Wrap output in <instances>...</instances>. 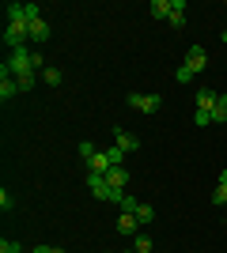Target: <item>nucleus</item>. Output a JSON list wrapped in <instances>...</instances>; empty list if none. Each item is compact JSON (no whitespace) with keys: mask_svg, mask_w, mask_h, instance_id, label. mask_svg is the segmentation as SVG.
Instances as JSON below:
<instances>
[{"mask_svg":"<svg viewBox=\"0 0 227 253\" xmlns=\"http://www.w3.org/2000/svg\"><path fill=\"white\" fill-rule=\"evenodd\" d=\"M4 68L15 76L19 91H31V87H34V76L45 68V61H42V53H38V49H31V45H27V49H11L8 61H4Z\"/></svg>","mask_w":227,"mask_h":253,"instance_id":"nucleus-1","label":"nucleus"},{"mask_svg":"<svg viewBox=\"0 0 227 253\" xmlns=\"http://www.w3.org/2000/svg\"><path fill=\"white\" fill-rule=\"evenodd\" d=\"M87 189H91V197H98V201H114V204L121 201V193H114L110 181L102 178V174H91V170H87Z\"/></svg>","mask_w":227,"mask_h":253,"instance_id":"nucleus-2","label":"nucleus"},{"mask_svg":"<svg viewBox=\"0 0 227 253\" xmlns=\"http://www.w3.org/2000/svg\"><path fill=\"white\" fill-rule=\"evenodd\" d=\"M129 106H133V110H140V114H159L163 98H159V95H140V91H133V95H129Z\"/></svg>","mask_w":227,"mask_h":253,"instance_id":"nucleus-3","label":"nucleus"},{"mask_svg":"<svg viewBox=\"0 0 227 253\" xmlns=\"http://www.w3.org/2000/svg\"><path fill=\"white\" fill-rule=\"evenodd\" d=\"M185 68H189V72H205V68H208V53H205V45H189V53H185Z\"/></svg>","mask_w":227,"mask_h":253,"instance_id":"nucleus-4","label":"nucleus"},{"mask_svg":"<svg viewBox=\"0 0 227 253\" xmlns=\"http://www.w3.org/2000/svg\"><path fill=\"white\" fill-rule=\"evenodd\" d=\"M102 178L110 181V189H114V193H121V197H125V185H129V170H125V167H110Z\"/></svg>","mask_w":227,"mask_h":253,"instance_id":"nucleus-5","label":"nucleus"},{"mask_svg":"<svg viewBox=\"0 0 227 253\" xmlns=\"http://www.w3.org/2000/svg\"><path fill=\"white\" fill-rule=\"evenodd\" d=\"M118 234H125V238H136V234H140V219H136L133 211H121V219H118Z\"/></svg>","mask_w":227,"mask_h":253,"instance_id":"nucleus-6","label":"nucleus"},{"mask_svg":"<svg viewBox=\"0 0 227 253\" xmlns=\"http://www.w3.org/2000/svg\"><path fill=\"white\" fill-rule=\"evenodd\" d=\"M11 95H19V84H15V76H11L8 68H0V98L8 102Z\"/></svg>","mask_w":227,"mask_h":253,"instance_id":"nucleus-7","label":"nucleus"},{"mask_svg":"<svg viewBox=\"0 0 227 253\" xmlns=\"http://www.w3.org/2000/svg\"><path fill=\"white\" fill-rule=\"evenodd\" d=\"M216 102H220V95L216 91H197V114H212V110H216Z\"/></svg>","mask_w":227,"mask_h":253,"instance_id":"nucleus-8","label":"nucleus"},{"mask_svg":"<svg viewBox=\"0 0 227 253\" xmlns=\"http://www.w3.org/2000/svg\"><path fill=\"white\" fill-rule=\"evenodd\" d=\"M114 144H118V148L125 151V155H129V151H136V148H140V140H136V136H129L125 128H114Z\"/></svg>","mask_w":227,"mask_h":253,"instance_id":"nucleus-9","label":"nucleus"},{"mask_svg":"<svg viewBox=\"0 0 227 253\" xmlns=\"http://www.w3.org/2000/svg\"><path fill=\"white\" fill-rule=\"evenodd\" d=\"M87 170H91V174H106V170H110V159H106V151H95V155L87 159Z\"/></svg>","mask_w":227,"mask_h":253,"instance_id":"nucleus-10","label":"nucleus"},{"mask_svg":"<svg viewBox=\"0 0 227 253\" xmlns=\"http://www.w3.org/2000/svg\"><path fill=\"white\" fill-rule=\"evenodd\" d=\"M49 38V23L38 15V19H31V42H45Z\"/></svg>","mask_w":227,"mask_h":253,"instance_id":"nucleus-11","label":"nucleus"},{"mask_svg":"<svg viewBox=\"0 0 227 253\" xmlns=\"http://www.w3.org/2000/svg\"><path fill=\"white\" fill-rule=\"evenodd\" d=\"M171 27H185V0H171Z\"/></svg>","mask_w":227,"mask_h":253,"instance_id":"nucleus-12","label":"nucleus"},{"mask_svg":"<svg viewBox=\"0 0 227 253\" xmlns=\"http://www.w3.org/2000/svg\"><path fill=\"white\" fill-rule=\"evenodd\" d=\"M148 11L155 15V19H171V0H151Z\"/></svg>","mask_w":227,"mask_h":253,"instance_id":"nucleus-13","label":"nucleus"},{"mask_svg":"<svg viewBox=\"0 0 227 253\" xmlns=\"http://www.w3.org/2000/svg\"><path fill=\"white\" fill-rule=\"evenodd\" d=\"M212 125H227V95H220L216 110H212Z\"/></svg>","mask_w":227,"mask_h":253,"instance_id":"nucleus-14","label":"nucleus"},{"mask_svg":"<svg viewBox=\"0 0 227 253\" xmlns=\"http://www.w3.org/2000/svg\"><path fill=\"white\" fill-rule=\"evenodd\" d=\"M42 80H45L49 87H61V80H65V76H61V68H53V64H45V68H42Z\"/></svg>","mask_w":227,"mask_h":253,"instance_id":"nucleus-15","label":"nucleus"},{"mask_svg":"<svg viewBox=\"0 0 227 253\" xmlns=\"http://www.w3.org/2000/svg\"><path fill=\"white\" fill-rule=\"evenodd\" d=\"M133 250H136V253H151V250H155V242H151L148 234H136V238H133Z\"/></svg>","mask_w":227,"mask_h":253,"instance_id":"nucleus-16","label":"nucleus"},{"mask_svg":"<svg viewBox=\"0 0 227 253\" xmlns=\"http://www.w3.org/2000/svg\"><path fill=\"white\" fill-rule=\"evenodd\" d=\"M106 159H110V167H125V151L114 144V148H106Z\"/></svg>","mask_w":227,"mask_h":253,"instance_id":"nucleus-17","label":"nucleus"},{"mask_svg":"<svg viewBox=\"0 0 227 253\" xmlns=\"http://www.w3.org/2000/svg\"><path fill=\"white\" fill-rule=\"evenodd\" d=\"M118 208H121V211H133V215H136V208H140V201H136L133 193H125V197H121V201H118Z\"/></svg>","mask_w":227,"mask_h":253,"instance_id":"nucleus-18","label":"nucleus"},{"mask_svg":"<svg viewBox=\"0 0 227 253\" xmlns=\"http://www.w3.org/2000/svg\"><path fill=\"white\" fill-rule=\"evenodd\" d=\"M136 219H140V227H144V223H151V219H155V211H151L148 204H140V208H136Z\"/></svg>","mask_w":227,"mask_h":253,"instance_id":"nucleus-19","label":"nucleus"},{"mask_svg":"<svg viewBox=\"0 0 227 253\" xmlns=\"http://www.w3.org/2000/svg\"><path fill=\"white\" fill-rule=\"evenodd\" d=\"M212 204H216V208H220V204H227V185H224V181H220L216 193H212Z\"/></svg>","mask_w":227,"mask_h":253,"instance_id":"nucleus-20","label":"nucleus"},{"mask_svg":"<svg viewBox=\"0 0 227 253\" xmlns=\"http://www.w3.org/2000/svg\"><path fill=\"white\" fill-rule=\"evenodd\" d=\"M0 208H4V211H11V208H15V197H11V193H8V189L0 193Z\"/></svg>","mask_w":227,"mask_h":253,"instance_id":"nucleus-21","label":"nucleus"},{"mask_svg":"<svg viewBox=\"0 0 227 253\" xmlns=\"http://www.w3.org/2000/svg\"><path fill=\"white\" fill-rule=\"evenodd\" d=\"M0 253H19V242H11V238H0Z\"/></svg>","mask_w":227,"mask_h":253,"instance_id":"nucleus-22","label":"nucleus"},{"mask_svg":"<svg viewBox=\"0 0 227 253\" xmlns=\"http://www.w3.org/2000/svg\"><path fill=\"white\" fill-rule=\"evenodd\" d=\"M174 80H178V84H189V80H193V72H189V68H185V64H182V68L174 72Z\"/></svg>","mask_w":227,"mask_h":253,"instance_id":"nucleus-23","label":"nucleus"},{"mask_svg":"<svg viewBox=\"0 0 227 253\" xmlns=\"http://www.w3.org/2000/svg\"><path fill=\"white\" fill-rule=\"evenodd\" d=\"M95 144H91V140H84V144H80V155H84V159H91V155H95Z\"/></svg>","mask_w":227,"mask_h":253,"instance_id":"nucleus-24","label":"nucleus"},{"mask_svg":"<svg viewBox=\"0 0 227 253\" xmlns=\"http://www.w3.org/2000/svg\"><path fill=\"white\" fill-rule=\"evenodd\" d=\"M34 253H65V250H61V246H38Z\"/></svg>","mask_w":227,"mask_h":253,"instance_id":"nucleus-25","label":"nucleus"},{"mask_svg":"<svg viewBox=\"0 0 227 253\" xmlns=\"http://www.w3.org/2000/svg\"><path fill=\"white\" fill-rule=\"evenodd\" d=\"M220 181H224V185H227V170H220Z\"/></svg>","mask_w":227,"mask_h":253,"instance_id":"nucleus-26","label":"nucleus"},{"mask_svg":"<svg viewBox=\"0 0 227 253\" xmlns=\"http://www.w3.org/2000/svg\"><path fill=\"white\" fill-rule=\"evenodd\" d=\"M224 42H227V31H224Z\"/></svg>","mask_w":227,"mask_h":253,"instance_id":"nucleus-27","label":"nucleus"},{"mask_svg":"<svg viewBox=\"0 0 227 253\" xmlns=\"http://www.w3.org/2000/svg\"><path fill=\"white\" fill-rule=\"evenodd\" d=\"M224 227H227V219H224Z\"/></svg>","mask_w":227,"mask_h":253,"instance_id":"nucleus-28","label":"nucleus"},{"mask_svg":"<svg viewBox=\"0 0 227 253\" xmlns=\"http://www.w3.org/2000/svg\"><path fill=\"white\" fill-rule=\"evenodd\" d=\"M133 253H136V250H133Z\"/></svg>","mask_w":227,"mask_h":253,"instance_id":"nucleus-29","label":"nucleus"}]
</instances>
